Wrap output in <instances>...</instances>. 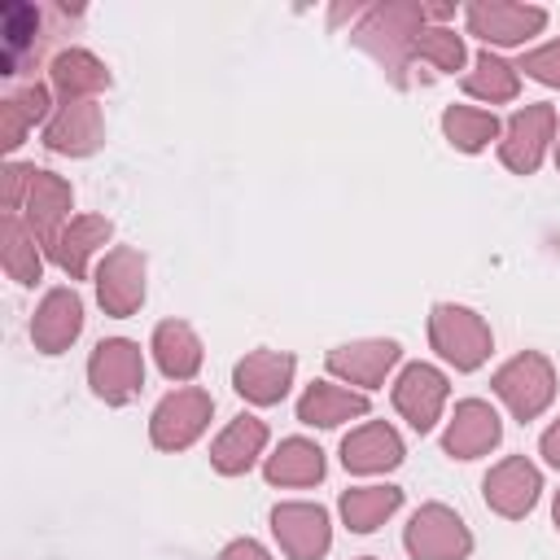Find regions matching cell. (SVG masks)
Instances as JSON below:
<instances>
[{"label":"cell","instance_id":"cell-31","mask_svg":"<svg viewBox=\"0 0 560 560\" xmlns=\"http://www.w3.org/2000/svg\"><path fill=\"white\" fill-rule=\"evenodd\" d=\"M542 455H547L551 464H560V424L547 429V438H542Z\"/></svg>","mask_w":560,"mask_h":560},{"label":"cell","instance_id":"cell-19","mask_svg":"<svg viewBox=\"0 0 560 560\" xmlns=\"http://www.w3.org/2000/svg\"><path fill=\"white\" fill-rule=\"evenodd\" d=\"M267 477L271 481H284V486H306V481H319L324 477V459H319V446L311 442H284L276 451V459L267 464Z\"/></svg>","mask_w":560,"mask_h":560},{"label":"cell","instance_id":"cell-7","mask_svg":"<svg viewBox=\"0 0 560 560\" xmlns=\"http://www.w3.org/2000/svg\"><path fill=\"white\" fill-rule=\"evenodd\" d=\"M442 398H446V381H442V372H433V368H424V363L407 368L402 381L394 385V402H398V411H402L416 429H429V424L438 420Z\"/></svg>","mask_w":560,"mask_h":560},{"label":"cell","instance_id":"cell-25","mask_svg":"<svg viewBox=\"0 0 560 560\" xmlns=\"http://www.w3.org/2000/svg\"><path fill=\"white\" fill-rule=\"evenodd\" d=\"M66 201H70L66 184H57V179L44 175V171H31V214H35L39 228H48V223L66 210Z\"/></svg>","mask_w":560,"mask_h":560},{"label":"cell","instance_id":"cell-3","mask_svg":"<svg viewBox=\"0 0 560 560\" xmlns=\"http://www.w3.org/2000/svg\"><path fill=\"white\" fill-rule=\"evenodd\" d=\"M407 547L416 560H455L468 551V534L459 516H451L446 508H424L407 525Z\"/></svg>","mask_w":560,"mask_h":560},{"label":"cell","instance_id":"cell-28","mask_svg":"<svg viewBox=\"0 0 560 560\" xmlns=\"http://www.w3.org/2000/svg\"><path fill=\"white\" fill-rule=\"evenodd\" d=\"M416 48H420V52H429L442 70H455V66H459V57H464V48H459V39H455L451 31H424V35L416 39Z\"/></svg>","mask_w":560,"mask_h":560},{"label":"cell","instance_id":"cell-12","mask_svg":"<svg viewBox=\"0 0 560 560\" xmlns=\"http://www.w3.org/2000/svg\"><path fill=\"white\" fill-rule=\"evenodd\" d=\"M289 372H293V359L289 354H276V350H258L249 354L241 368H236V389L254 402H276L289 385Z\"/></svg>","mask_w":560,"mask_h":560},{"label":"cell","instance_id":"cell-4","mask_svg":"<svg viewBox=\"0 0 560 560\" xmlns=\"http://www.w3.org/2000/svg\"><path fill=\"white\" fill-rule=\"evenodd\" d=\"M206 420H210V398L201 389H179V394H171L158 407V416H153V442L166 446V451L188 446L206 429Z\"/></svg>","mask_w":560,"mask_h":560},{"label":"cell","instance_id":"cell-5","mask_svg":"<svg viewBox=\"0 0 560 560\" xmlns=\"http://www.w3.org/2000/svg\"><path fill=\"white\" fill-rule=\"evenodd\" d=\"M271 525H276L280 547H284L293 560H315V556L328 547V516H324V508L284 503V508L271 512Z\"/></svg>","mask_w":560,"mask_h":560},{"label":"cell","instance_id":"cell-20","mask_svg":"<svg viewBox=\"0 0 560 560\" xmlns=\"http://www.w3.org/2000/svg\"><path fill=\"white\" fill-rule=\"evenodd\" d=\"M158 363L166 376H192L201 363V346L188 324H162L158 328Z\"/></svg>","mask_w":560,"mask_h":560},{"label":"cell","instance_id":"cell-16","mask_svg":"<svg viewBox=\"0 0 560 560\" xmlns=\"http://www.w3.org/2000/svg\"><path fill=\"white\" fill-rule=\"evenodd\" d=\"M363 411H368V398L350 394V389H337V385H311L298 402V416L306 424H337V420H350V416H363Z\"/></svg>","mask_w":560,"mask_h":560},{"label":"cell","instance_id":"cell-8","mask_svg":"<svg viewBox=\"0 0 560 560\" xmlns=\"http://www.w3.org/2000/svg\"><path fill=\"white\" fill-rule=\"evenodd\" d=\"M468 22L481 39H494V44H516L525 39L529 31L542 26V9H525V4H472L468 9Z\"/></svg>","mask_w":560,"mask_h":560},{"label":"cell","instance_id":"cell-1","mask_svg":"<svg viewBox=\"0 0 560 560\" xmlns=\"http://www.w3.org/2000/svg\"><path fill=\"white\" fill-rule=\"evenodd\" d=\"M433 341L455 368H477L490 350L486 324L464 306H438L433 311Z\"/></svg>","mask_w":560,"mask_h":560},{"label":"cell","instance_id":"cell-9","mask_svg":"<svg viewBox=\"0 0 560 560\" xmlns=\"http://www.w3.org/2000/svg\"><path fill=\"white\" fill-rule=\"evenodd\" d=\"M551 122H556V114H551L547 105H529L525 114H516L512 127H508L503 162H508L512 171H534L538 158H542V140H547Z\"/></svg>","mask_w":560,"mask_h":560},{"label":"cell","instance_id":"cell-26","mask_svg":"<svg viewBox=\"0 0 560 560\" xmlns=\"http://www.w3.org/2000/svg\"><path fill=\"white\" fill-rule=\"evenodd\" d=\"M96 236H109V223H101V219H83V223H74V236L66 232V241L57 245V262H61L66 271H83V254L92 249Z\"/></svg>","mask_w":560,"mask_h":560},{"label":"cell","instance_id":"cell-29","mask_svg":"<svg viewBox=\"0 0 560 560\" xmlns=\"http://www.w3.org/2000/svg\"><path fill=\"white\" fill-rule=\"evenodd\" d=\"M525 70L534 79H542V83H560V44H547V48L529 52L525 57Z\"/></svg>","mask_w":560,"mask_h":560},{"label":"cell","instance_id":"cell-30","mask_svg":"<svg viewBox=\"0 0 560 560\" xmlns=\"http://www.w3.org/2000/svg\"><path fill=\"white\" fill-rule=\"evenodd\" d=\"M223 560H267V551H262L258 542H232V547L223 551Z\"/></svg>","mask_w":560,"mask_h":560},{"label":"cell","instance_id":"cell-21","mask_svg":"<svg viewBox=\"0 0 560 560\" xmlns=\"http://www.w3.org/2000/svg\"><path fill=\"white\" fill-rule=\"evenodd\" d=\"M398 490L394 486H372V490H350V494H341V512H346V521H350V529H359V534H368V529H376L394 508H398Z\"/></svg>","mask_w":560,"mask_h":560},{"label":"cell","instance_id":"cell-23","mask_svg":"<svg viewBox=\"0 0 560 560\" xmlns=\"http://www.w3.org/2000/svg\"><path fill=\"white\" fill-rule=\"evenodd\" d=\"M464 88H468L472 96L503 101V96H512V92H516V79H512V70H508L499 57L481 52V57H477V74H468V79H464Z\"/></svg>","mask_w":560,"mask_h":560},{"label":"cell","instance_id":"cell-11","mask_svg":"<svg viewBox=\"0 0 560 560\" xmlns=\"http://www.w3.org/2000/svg\"><path fill=\"white\" fill-rule=\"evenodd\" d=\"M486 499L503 512V516H521L534 508L538 499V472L525 459H508L486 477Z\"/></svg>","mask_w":560,"mask_h":560},{"label":"cell","instance_id":"cell-22","mask_svg":"<svg viewBox=\"0 0 560 560\" xmlns=\"http://www.w3.org/2000/svg\"><path fill=\"white\" fill-rule=\"evenodd\" d=\"M96 109L92 105H70L57 122H52V131H48V144L52 149H61V153H88L92 144H96Z\"/></svg>","mask_w":560,"mask_h":560},{"label":"cell","instance_id":"cell-14","mask_svg":"<svg viewBox=\"0 0 560 560\" xmlns=\"http://www.w3.org/2000/svg\"><path fill=\"white\" fill-rule=\"evenodd\" d=\"M494 442H499V420H494V411H490L486 402H464V407L455 411L451 433H446V451L459 455V459H472V455H481V451L494 446Z\"/></svg>","mask_w":560,"mask_h":560},{"label":"cell","instance_id":"cell-18","mask_svg":"<svg viewBox=\"0 0 560 560\" xmlns=\"http://www.w3.org/2000/svg\"><path fill=\"white\" fill-rule=\"evenodd\" d=\"M262 438H267V429H262V420H254V416H241L219 442H214V464L223 468V472H245L249 468V459L258 455V446H262Z\"/></svg>","mask_w":560,"mask_h":560},{"label":"cell","instance_id":"cell-10","mask_svg":"<svg viewBox=\"0 0 560 560\" xmlns=\"http://www.w3.org/2000/svg\"><path fill=\"white\" fill-rule=\"evenodd\" d=\"M144 258L131 254V249H118L105 258L101 267V302L114 311V315H127L140 298H144Z\"/></svg>","mask_w":560,"mask_h":560},{"label":"cell","instance_id":"cell-13","mask_svg":"<svg viewBox=\"0 0 560 560\" xmlns=\"http://www.w3.org/2000/svg\"><path fill=\"white\" fill-rule=\"evenodd\" d=\"M341 459H346V468H354V472H376V468H394V464L402 459V446H398L394 429L368 424V429H359V433H350V438L341 442Z\"/></svg>","mask_w":560,"mask_h":560},{"label":"cell","instance_id":"cell-6","mask_svg":"<svg viewBox=\"0 0 560 560\" xmlns=\"http://www.w3.org/2000/svg\"><path fill=\"white\" fill-rule=\"evenodd\" d=\"M144 376V363H140V350L131 341H101L96 354H92V385L101 398L109 402H122L127 394H136Z\"/></svg>","mask_w":560,"mask_h":560},{"label":"cell","instance_id":"cell-32","mask_svg":"<svg viewBox=\"0 0 560 560\" xmlns=\"http://www.w3.org/2000/svg\"><path fill=\"white\" fill-rule=\"evenodd\" d=\"M556 521H560V499H556Z\"/></svg>","mask_w":560,"mask_h":560},{"label":"cell","instance_id":"cell-2","mask_svg":"<svg viewBox=\"0 0 560 560\" xmlns=\"http://www.w3.org/2000/svg\"><path fill=\"white\" fill-rule=\"evenodd\" d=\"M494 389L512 402V411H516L521 420H529V416H538V411L547 407V398H551V368H547V359H538V354H521V359H512V363L494 376Z\"/></svg>","mask_w":560,"mask_h":560},{"label":"cell","instance_id":"cell-24","mask_svg":"<svg viewBox=\"0 0 560 560\" xmlns=\"http://www.w3.org/2000/svg\"><path fill=\"white\" fill-rule=\"evenodd\" d=\"M442 122H446V136L459 149H481L494 136V118L490 114H477V109H446Z\"/></svg>","mask_w":560,"mask_h":560},{"label":"cell","instance_id":"cell-17","mask_svg":"<svg viewBox=\"0 0 560 560\" xmlns=\"http://www.w3.org/2000/svg\"><path fill=\"white\" fill-rule=\"evenodd\" d=\"M35 341L52 354V350H61L74 332H79V298L74 293H66V289H57V293H48V302H44V311H39V319H35Z\"/></svg>","mask_w":560,"mask_h":560},{"label":"cell","instance_id":"cell-27","mask_svg":"<svg viewBox=\"0 0 560 560\" xmlns=\"http://www.w3.org/2000/svg\"><path fill=\"white\" fill-rule=\"evenodd\" d=\"M57 83L70 88V92H74V88H88V92H92V88L105 83V70H101V61H92L88 52H66V57L57 61Z\"/></svg>","mask_w":560,"mask_h":560},{"label":"cell","instance_id":"cell-15","mask_svg":"<svg viewBox=\"0 0 560 560\" xmlns=\"http://www.w3.org/2000/svg\"><path fill=\"white\" fill-rule=\"evenodd\" d=\"M398 359V346L394 341H363V346H341L328 354V368L359 381V385H376L385 376V368Z\"/></svg>","mask_w":560,"mask_h":560}]
</instances>
